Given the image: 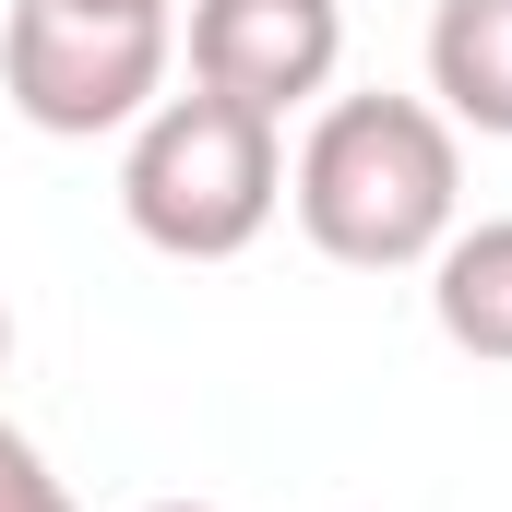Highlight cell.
<instances>
[{
	"mask_svg": "<svg viewBox=\"0 0 512 512\" xmlns=\"http://www.w3.org/2000/svg\"><path fill=\"white\" fill-rule=\"evenodd\" d=\"M286 203H298L322 262L417 274L465 227V131L429 96H322V120L286 167Z\"/></svg>",
	"mask_w": 512,
	"mask_h": 512,
	"instance_id": "6da1fadb",
	"label": "cell"
},
{
	"mask_svg": "<svg viewBox=\"0 0 512 512\" xmlns=\"http://www.w3.org/2000/svg\"><path fill=\"white\" fill-rule=\"evenodd\" d=\"M0 512H72V489L48 477V453H36L12 417H0Z\"/></svg>",
	"mask_w": 512,
	"mask_h": 512,
	"instance_id": "52a82bcc",
	"label": "cell"
},
{
	"mask_svg": "<svg viewBox=\"0 0 512 512\" xmlns=\"http://www.w3.org/2000/svg\"><path fill=\"white\" fill-rule=\"evenodd\" d=\"M429 108L453 131L512 143V0H441L429 12Z\"/></svg>",
	"mask_w": 512,
	"mask_h": 512,
	"instance_id": "8992f818",
	"label": "cell"
},
{
	"mask_svg": "<svg viewBox=\"0 0 512 512\" xmlns=\"http://www.w3.org/2000/svg\"><path fill=\"white\" fill-rule=\"evenodd\" d=\"M429 322H441L453 358L512 370V215H477L429 251Z\"/></svg>",
	"mask_w": 512,
	"mask_h": 512,
	"instance_id": "5b68a950",
	"label": "cell"
},
{
	"mask_svg": "<svg viewBox=\"0 0 512 512\" xmlns=\"http://www.w3.org/2000/svg\"><path fill=\"white\" fill-rule=\"evenodd\" d=\"M0 370H12V310H0Z\"/></svg>",
	"mask_w": 512,
	"mask_h": 512,
	"instance_id": "9c48e42d",
	"label": "cell"
},
{
	"mask_svg": "<svg viewBox=\"0 0 512 512\" xmlns=\"http://www.w3.org/2000/svg\"><path fill=\"white\" fill-rule=\"evenodd\" d=\"M286 203V143L239 96H155L120 155V215L167 262H239Z\"/></svg>",
	"mask_w": 512,
	"mask_h": 512,
	"instance_id": "7a4b0ae2",
	"label": "cell"
},
{
	"mask_svg": "<svg viewBox=\"0 0 512 512\" xmlns=\"http://www.w3.org/2000/svg\"><path fill=\"white\" fill-rule=\"evenodd\" d=\"M108 12H167V0H108Z\"/></svg>",
	"mask_w": 512,
	"mask_h": 512,
	"instance_id": "30bf717a",
	"label": "cell"
},
{
	"mask_svg": "<svg viewBox=\"0 0 512 512\" xmlns=\"http://www.w3.org/2000/svg\"><path fill=\"white\" fill-rule=\"evenodd\" d=\"M179 48H191V84H203V96H239L262 120H286V108L334 96V72H346V12H334V0H191Z\"/></svg>",
	"mask_w": 512,
	"mask_h": 512,
	"instance_id": "277c9868",
	"label": "cell"
},
{
	"mask_svg": "<svg viewBox=\"0 0 512 512\" xmlns=\"http://www.w3.org/2000/svg\"><path fill=\"white\" fill-rule=\"evenodd\" d=\"M143 512H215V501H143Z\"/></svg>",
	"mask_w": 512,
	"mask_h": 512,
	"instance_id": "ba28073f",
	"label": "cell"
},
{
	"mask_svg": "<svg viewBox=\"0 0 512 512\" xmlns=\"http://www.w3.org/2000/svg\"><path fill=\"white\" fill-rule=\"evenodd\" d=\"M167 60H179L167 12H108V0H12L0 12V96L48 143L131 131L167 96Z\"/></svg>",
	"mask_w": 512,
	"mask_h": 512,
	"instance_id": "3957f363",
	"label": "cell"
}]
</instances>
